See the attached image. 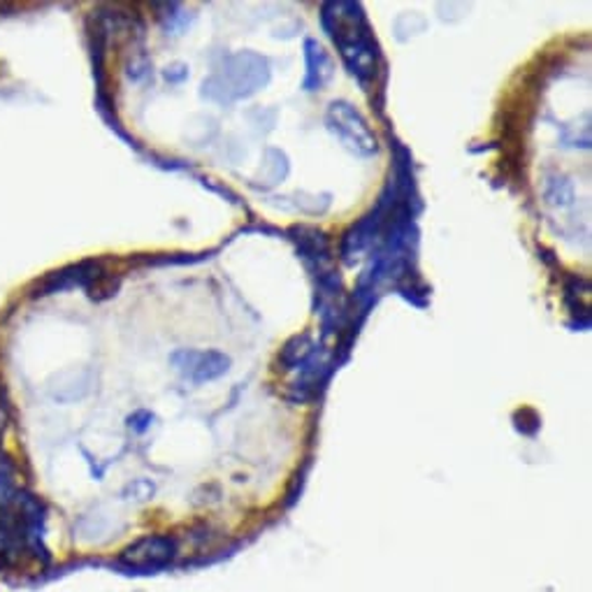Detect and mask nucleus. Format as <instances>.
Listing matches in <instances>:
<instances>
[{
    "label": "nucleus",
    "mask_w": 592,
    "mask_h": 592,
    "mask_svg": "<svg viewBox=\"0 0 592 592\" xmlns=\"http://www.w3.org/2000/svg\"><path fill=\"white\" fill-rule=\"evenodd\" d=\"M174 553H177V542L168 534H149L137 539L119 553V565L131 571L149 574L156 569H163L172 563Z\"/></svg>",
    "instance_id": "nucleus-1"
},
{
    "label": "nucleus",
    "mask_w": 592,
    "mask_h": 592,
    "mask_svg": "<svg viewBox=\"0 0 592 592\" xmlns=\"http://www.w3.org/2000/svg\"><path fill=\"white\" fill-rule=\"evenodd\" d=\"M330 119L335 121L337 133L346 139L348 145L354 149H358L360 153H372L377 151V137L372 135L370 126L365 124V119L348 108L344 102H335L333 108H330Z\"/></svg>",
    "instance_id": "nucleus-2"
},
{
    "label": "nucleus",
    "mask_w": 592,
    "mask_h": 592,
    "mask_svg": "<svg viewBox=\"0 0 592 592\" xmlns=\"http://www.w3.org/2000/svg\"><path fill=\"white\" fill-rule=\"evenodd\" d=\"M172 362L177 365V370L194 379V381H205V379H214L229 370V358H223L221 354H194V351H182L172 358Z\"/></svg>",
    "instance_id": "nucleus-3"
},
{
    "label": "nucleus",
    "mask_w": 592,
    "mask_h": 592,
    "mask_svg": "<svg viewBox=\"0 0 592 592\" xmlns=\"http://www.w3.org/2000/svg\"><path fill=\"white\" fill-rule=\"evenodd\" d=\"M22 488L20 481H16V469L8 456L0 453V509L12 507L20 497Z\"/></svg>",
    "instance_id": "nucleus-4"
},
{
    "label": "nucleus",
    "mask_w": 592,
    "mask_h": 592,
    "mask_svg": "<svg viewBox=\"0 0 592 592\" xmlns=\"http://www.w3.org/2000/svg\"><path fill=\"white\" fill-rule=\"evenodd\" d=\"M10 425V399H8V391L3 383H0V444L5 440V432Z\"/></svg>",
    "instance_id": "nucleus-5"
}]
</instances>
